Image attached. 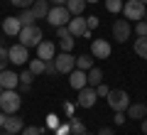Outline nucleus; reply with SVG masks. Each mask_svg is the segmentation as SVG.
Here are the masks:
<instances>
[{"label":"nucleus","mask_w":147,"mask_h":135,"mask_svg":"<svg viewBox=\"0 0 147 135\" xmlns=\"http://www.w3.org/2000/svg\"><path fill=\"white\" fill-rule=\"evenodd\" d=\"M20 106H22V98H20V94H17V88H5L3 94H0V111L3 113H17L20 111Z\"/></svg>","instance_id":"nucleus-1"},{"label":"nucleus","mask_w":147,"mask_h":135,"mask_svg":"<svg viewBox=\"0 0 147 135\" xmlns=\"http://www.w3.org/2000/svg\"><path fill=\"white\" fill-rule=\"evenodd\" d=\"M17 39H20V44H25L27 49H30V47L37 49V44L44 39V35H42V30H39L37 25H25L20 30V35H17Z\"/></svg>","instance_id":"nucleus-2"},{"label":"nucleus","mask_w":147,"mask_h":135,"mask_svg":"<svg viewBox=\"0 0 147 135\" xmlns=\"http://www.w3.org/2000/svg\"><path fill=\"white\" fill-rule=\"evenodd\" d=\"M145 12H147V5L140 3V0H125L123 3V15H125V20L140 22V20H145Z\"/></svg>","instance_id":"nucleus-3"},{"label":"nucleus","mask_w":147,"mask_h":135,"mask_svg":"<svg viewBox=\"0 0 147 135\" xmlns=\"http://www.w3.org/2000/svg\"><path fill=\"white\" fill-rule=\"evenodd\" d=\"M69 20H71V12L66 10V5H54V7H49V12H47V22L57 30V27H61V25H69Z\"/></svg>","instance_id":"nucleus-4"},{"label":"nucleus","mask_w":147,"mask_h":135,"mask_svg":"<svg viewBox=\"0 0 147 135\" xmlns=\"http://www.w3.org/2000/svg\"><path fill=\"white\" fill-rule=\"evenodd\" d=\"M108 98V106L113 111H127V106H130V96H127V91H123V88H110V94L105 96Z\"/></svg>","instance_id":"nucleus-5"},{"label":"nucleus","mask_w":147,"mask_h":135,"mask_svg":"<svg viewBox=\"0 0 147 135\" xmlns=\"http://www.w3.org/2000/svg\"><path fill=\"white\" fill-rule=\"evenodd\" d=\"M69 32H71L74 37H84V39H88L91 37V30H88V22H86L84 15H74L71 20H69Z\"/></svg>","instance_id":"nucleus-6"},{"label":"nucleus","mask_w":147,"mask_h":135,"mask_svg":"<svg viewBox=\"0 0 147 135\" xmlns=\"http://www.w3.org/2000/svg\"><path fill=\"white\" fill-rule=\"evenodd\" d=\"M130 35H132V22L130 20H125V17H120V20H115L113 22V39L115 42H127L130 39Z\"/></svg>","instance_id":"nucleus-7"},{"label":"nucleus","mask_w":147,"mask_h":135,"mask_svg":"<svg viewBox=\"0 0 147 135\" xmlns=\"http://www.w3.org/2000/svg\"><path fill=\"white\" fill-rule=\"evenodd\" d=\"M54 66H57V74H71L76 69V59L71 52H59L54 57Z\"/></svg>","instance_id":"nucleus-8"},{"label":"nucleus","mask_w":147,"mask_h":135,"mask_svg":"<svg viewBox=\"0 0 147 135\" xmlns=\"http://www.w3.org/2000/svg\"><path fill=\"white\" fill-rule=\"evenodd\" d=\"M7 57H10V64H15V66L30 62V57H27V47H25V44H20V42L12 44V47L7 49Z\"/></svg>","instance_id":"nucleus-9"},{"label":"nucleus","mask_w":147,"mask_h":135,"mask_svg":"<svg viewBox=\"0 0 147 135\" xmlns=\"http://www.w3.org/2000/svg\"><path fill=\"white\" fill-rule=\"evenodd\" d=\"M96 98H98V94H96L93 86H84L79 91V101H76V106H81V108H93L96 106Z\"/></svg>","instance_id":"nucleus-10"},{"label":"nucleus","mask_w":147,"mask_h":135,"mask_svg":"<svg viewBox=\"0 0 147 135\" xmlns=\"http://www.w3.org/2000/svg\"><path fill=\"white\" fill-rule=\"evenodd\" d=\"M110 42L108 39H93V44H91V54H93V59H108L110 57Z\"/></svg>","instance_id":"nucleus-11"},{"label":"nucleus","mask_w":147,"mask_h":135,"mask_svg":"<svg viewBox=\"0 0 147 135\" xmlns=\"http://www.w3.org/2000/svg\"><path fill=\"white\" fill-rule=\"evenodd\" d=\"M37 57L44 59V62H54V57H57V47H54V42L42 39L39 44H37Z\"/></svg>","instance_id":"nucleus-12"},{"label":"nucleus","mask_w":147,"mask_h":135,"mask_svg":"<svg viewBox=\"0 0 147 135\" xmlns=\"http://www.w3.org/2000/svg\"><path fill=\"white\" fill-rule=\"evenodd\" d=\"M69 86H71L74 91H81L84 86H88V76H86V71L74 69V71L69 74Z\"/></svg>","instance_id":"nucleus-13"},{"label":"nucleus","mask_w":147,"mask_h":135,"mask_svg":"<svg viewBox=\"0 0 147 135\" xmlns=\"http://www.w3.org/2000/svg\"><path fill=\"white\" fill-rule=\"evenodd\" d=\"M0 86L3 88H17L20 86V74L10 71V69H3L0 71Z\"/></svg>","instance_id":"nucleus-14"},{"label":"nucleus","mask_w":147,"mask_h":135,"mask_svg":"<svg viewBox=\"0 0 147 135\" xmlns=\"http://www.w3.org/2000/svg\"><path fill=\"white\" fill-rule=\"evenodd\" d=\"M20 30H22L20 17H5V20H3V32H5L7 37H17Z\"/></svg>","instance_id":"nucleus-15"},{"label":"nucleus","mask_w":147,"mask_h":135,"mask_svg":"<svg viewBox=\"0 0 147 135\" xmlns=\"http://www.w3.org/2000/svg\"><path fill=\"white\" fill-rule=\"evenodd\" d=\"M22 128H25V120H22L17 113H10L3 130H5V133H22Z\"/></svg>","instance_id":"nucleus-16"},{"label":"nucleus","mask_w":147,"mask_h":135,"mask_svg":"<svg viewBox=\"0 0 147 135\" xmlns=\"http://www.w3.org/2000/svg\"><path fill=\"white\" fill-rule=\"evenodd\" d=\"M125 115L132 118V120H142V118H147V106L145 103H130L127 111H125Z\"/></svg>","instance_id":"nucleus-17"},{"label":"nucleus","mask_w":147,"mask_h":135,"mask_svg":"<svg viewBox=\"0 0 147 135\" xmlns=\"http://www.w3.org/2000/svg\"><path fill=\"white\" fill-rule=\"evenodd\" d=\"M32 12H34L37 20H47V12H49V0H34L32 5Z\"/></svg>","instance_id":"nucleus-18"},{"label":"nucleus","mask_w":147,"mask_h":135,"mask_svg":"<svg viewBox=\"0 0 147 135\" xmlns=\"http://www.w3.org/2000/svg\"><path fill=\"white\" fill-rule=\"evenodd\" d=\"M86 0H66V10L71 12V17L74 15H84V10H86Z\"/></svg>","instance_id":"nucleus-19"},{"label":"nucleus","mask_w":147,"mask_h":135,"mask_svg":"<svg viewBox=\"0 0 147 135\" xmlns=\"http://www.w3.org/2000/svg\"><path fill=\"white\" fill-rule=\"evenodd\" d=\"M86 76H88V86H98V83H103V69H98V66H93V69H88L86 71Z\"/></svg>","instance_id":"nucleus-20"},{"label":"nucleus","mask_w":147,"mask_h":135,"mask_svg":"<svg viewBox=\"0 0 147 135\" xmlns=\"http://www.w3.org/2000/svg\"><path fill=\"white\" fill-rule=\"evenodd\" d=\"M76 69H81V71H88V69H93V54L76 57Z\"/></svg>","instance_id":"nucleus-21"},{"label":"nucleus","mask_w":147,"mask_h":135,"mask_svg":"<svg viewBox=\"0 0 147 135\" xmlns=\"http://www.w3.org/2000/svg\"><path fill=\"white\" fill-rule=\"evenodd\" d=\"M132 49H135V54H137V57L147 59V37H137V39H135V44H132Z\"/></svg>","instance_id":"nucleus-22"},{"label":"nucleus","mask_w":147,"mask_h":135,"mask_svg":"<svg viewBox=\"0 0 147 135\" xmlns=\"http://www.w3.org/2000/svg\"><path fill=\"white\" fill-rule=\"evenodd\" d=\"M44 66H47V62L37 57V59H30V66H27V69H30L34 76H39V74H44Z\"/></svg>","instance_id":"nucleus-23"},{"label":"nucleus","mask_w":147,"mask_h":135,"mask_svg":"<svg viewBox=\"0 0 147 135\" xmlns=\"http://www.w3.org/2000/svg\"><path fill=\"white\" fill-rule=\"evenodd\" d=\"M69 125H71V133H69V135H86V125L81 123L79 118H74V115H71V118H69Z\"/></svg>","instance_id":"nucleus-24"},{"label":"nucleus","mask_w":147,"mask_h":135,"mask_svg":"<svg viewBox=\"0 0 147 135\" xmlns=\"http://www.w3.org/2000/svg\"><path fill=\"white\" fill-rule=\"evenodd\" d=\"M17 17H20L22 27H25V25H34V20H37V17H34V12H32V7H27V10H22V12H20Z\"/></svg>","instance_id":"nucleus-25"},{"label":"nucleus","mask_w":147,"mask_h":135,"mask_svg":"<svg viewBox=\"0 0 147 135\" xmlns=\"http://www.w3.org/2000/svg\"><path fill=\"white\" fill-rule=\"evenodd\" d=\"M103 3H105V10L113 12V15L115 12H123V0H103Z\"/></svg>","instance_id":"nucleus-26"},{"label":"nucleus","mask_w":147,"mask_h":135,"mask_svg":"<svg viewBox=\"0 0 147 135\" xmlns=\"http://www.w3.org/2000/svg\"><path fill=\"white\" fill-rule=\"evenodd\" d=\"M74 39H76L74 35L61 37V39H59V49H61V52H71V49H74Z\"/></svg>","instance_id":"nucleus-27"},{"label":"nucleus","mask_w":147,"mask_h":135,"mask_svg":"<svg viewBox=\"0 0 147 135\" xmlns=\"http://www.w3.org/2000/svg\"><path fill=\"white\" fill-rule=\"evenodd\" d=\"M44 133H47V130H44L42 125H25L20 135H44Z\"/></svg>","instance_id":"nucleus-28"},{"label":"nucleus","mask_w":147,"mask_h":135,"mask_svg":"<svg viewBox=\"0 0 147 135\" xmlns=\"http://www.w3.org/2000/svg\"><path fill=\"white\" fill-rule=\"evenodd\" d=\"M7 64H10V57H7V47H5V42H0V71H3V69H7Z\"/></svg>","instance_id":"nucleus-29"},{"label":"nucleus","mask_w":147,"mask_h":135,"mask_svg":"<svg viewBox=\"0 0 147 135\" xmlns=\"http://www.w3.org/2000/svg\"><path fill=\"white\" fill-rule=\"evenodd\" d=\"M59 125H61L59 115H57V113H49V115H47V128H49V130H57Z\"/></svg>","instance_id":"nucleus-30"},{"label":"nucleus","mask_w":147,"mask_h":135,"mask_svg":"<svg viewBox=\"0 0 147 135\" xmlns=\"http://www.w3.org/2000/svg\"><path fill=\"white\" fill-rule=\"evenodd\" d=\"M32 81H34V74H32L30 69L20 74V83H25V86H32Z\"/></svg>","instance_id":"nucleus-31"},{"label":"nucleus","mask_w":147,"mask_h":135,"mask_svg":"<svg viewBox=\"0 0 147 135\" xmlns=\"http://www.w3.org/2000/svg\"><path fill=\"white\" fill-rule=\"evenodd\" d=\"M135 35H137V37H147V22H145V20L135 22Z\"/></svg>","instance_id":"nucleus-32"},{"label":"nucleus","mask_w":147,"mask_h":135,"mask_svg":"<svg viewBox=\"0 0 147 135\" xmlns=\"http://www.w3.org/2000/svg\"><path fill=\"white\" fill-rule=\"evenodd\" d=\"M15 7H20V10H27V7H32L34 5V0H10Z\"/></svg>","instance_id":"nucleus-33"},{"label":"nucleus","mask_w":147,"mask_h":135,"mask_svg":"<svg viewBox=\"0 0 147 135\" xmlns=\"http://www.w3.org/2000/svg\"><path fill=\"white\" fill-rule=\"evenodd\" d=\"M69 133H71V125H69V120H66V123H61L57 130H54V135H69Z\"/></svg>","instance_id":"nucleus-34"},{"label":"nucleus","mask_w":147,"mask_h":135,"mask_svg":"<svg viewBox=\"0 0 147 135\" xmlns=\"http://www.w3.org/2000/svg\"><path fill=\"white\" fill-rule=\"evenodd\" d=\"M125 120H127L125 111H118V113H115V118H113V123H115V125H123V123H125Z\"/></svg>","instance_id":"nucleus-35"},{"label":"nucleus","mask_w":147,"mask_h":135,"mask_svg":"<svg viewBox=\"0 0 147 135\" xmlns=\"http://www.w3.org/2000/svg\"><path fill=\"white\" fill-rule=\"evenodd\" d=\"M96 94H98V96H108V94H110V88L105 86V83H98V86H96Z\"/></svg>","instance_id":"nucleus-36"},{"label":"nucleus","mask_w":147,"mask_h":135,"mask_svg":"<svg viewBox=\"0 0 147 135\" xmlns=\"http://www.w3.org/2000/svg\"><path fill=\"white\" fill-rule=\"evenodd\" d=\"M69 35H71V32H69V27H66V25L57 27V37H59V39H61V37H69Z\"/></svg>","instance_id":"nucleus-37"},{"label":"nucleus","mask_w":147,"mask_h":135,"mask_svg":"<svg viewBox=\"0 0 147 135\" xmlns=\"http://www.w3.org/2000/svg\"><path fill=\"white\" fill-rule=\"evenodd\" d=\"M44 74H47V76H54V74H57V66H54V62H47V66H44Z\"/></svg>","instance_id":"nucleus-38"},{"label":"nucleus","mask_w":147,"mask_h":135,"mask_svg":"<svg viewBox=\"0 0 147 135\" xmlns=\"http://www.w3.org/2000/svg\"><path fill=\"white\" fill-rule=\"evenodd\" d=\"M86 22H88V30H96V27H98V17H96V15L86 17Z\"/></svg>","instance_id":"nucleus-39"},{"label":"nucleus","mask_w":147,"mask_h":135,"mask_svg":"<svg viewBox=\"0 0 147 135\" xmlns=\"http://www.w3.org/2000/svg\"><path fill=\"white\" fill-rule=\"evenodd\" d=\"M74 108H76L74 103H64V113H66V118H71V115H74Z\"/></svg>","instance_id":"nucleus-40"},{"label":"nucleus","mask_w":147,"mask_h":135,"mask_svg":"<svg viewBox=\"0 0 147 135\" xmlns=\"http://www.w3.org/2000/svg\"><path fill=\"white\" fill-rule=\"evenodd\" d=\"M98 135H115V133H113V128H100Z\"/></svg>","instance_id":"nucleus-41"},{"label":"nucleus","mask_w":147,"mask_h":135,"mask_svg":"<svg viewBox=\"0 0 147 135\" xmlns=\"http://www.w3.org/2000/svg\"><path fill=\"white\" fill-rule=\"evenodd\" d=\"M5 120H7V113H3V111H0V128H5Z\"/></svg>","instance_id":"nucleus-42"},{"label":"nucleus","mask_w":147,"mask_h":135,"mask_svg":"<svg viewBox=\"0 0 147 135\" xmlns=\"http://www.w3.org/2000/svg\"><path fill=\"white\" fill-rule=\"evenodd\" d=\"M17 91H20V94H27V91H30V86H25V83H20V86H17Z\"/></svg>","instance_id":"nucleus-43"},{"label":"nucleus","mask_w":147,"mask_h":135,"mask_svg":"<svg viewBox=\"0 0 147 135\" xmlns=\"http://www.w3.org/2000/svg\"><path fill=\"white\" fill-rule=\"evenodd\" d=\"M142 135H147V118H142Z\"/></svg>","instance_id":"nucleus-44"},{"label":"nucleus","mask_w":147,"mask_h":135,"mask_svg":"<svg viewBox=\"0 0 147 135\" xmlns=\"http://www.w3.org/2000/svg\"><path fill=\"white\" fill-rule=\"evenodd\" d=\"M49 3H54V5H66V0H49Z\"/></svg>","instance_id":"nucleus-45"},{"label":"nucleus","mask_w":147,"mask_h":135,"mask_svg":"<svg viewBox=\"0 0 147 135\" xmlns=\"http://www.w3.org/2000/svg\"><path fill=\"white\" fill-rule=\"evenodd\" d=\"M3 135H20V133H3Z\"/></svg>","instance_id":"nucleus-46"},{"label":"nucleus","mask_w":147,"mask_h":135,"mask_svg":"<svg viewBox=\"0 0 147 135\" xmlns=\"http://www.w3.org/2000/svg\"><path fill=\"white\" fill-rule=\"evenodd\" d=\"M86 3H98V0H86Z\"/></svg>","instance_id":"nucleus-47"},{"label":"nucleus","mask_w":147,"mask_h":135,"mask_svg":"<svg viewBox=\"0 0 147 135\" xmlns=\"http://www.w3.org/2000/svg\"><path fill=\"white\" fill-rule=\"evenodd\" d=\"M3 91H5V88H3V86H0V94H3Z\"/></svg>","instance_id":"nucleus-48"},{"label":"nucleus","mask_w":147,"mask_h":135,"mask_svg":"<svg viewBox=\"0 0 147 135\" xmlns=\"http://www.w3.org/2000/svg\"><path fill=\"white\" fill-rule=\"evenodd\" d=\"M140 3H145V5H147V0H140Z\"/></svg>","instance_id":"nucleus-49"},{"label":"nucleus","mask_w":147,"mask_h":135,"mask_svg":"<svg viewBox=\"0 0 147 135\" xmlns=\"http://www.w3.org/2000/svg\"><path fill=\"white\" fill-rule=\"evenodd\" d=\"M145 22H147V12H145Z\"/></svg>","instance_id":"nucleus-50"},{"label":"nucleus","mask_w":147,"mask_h":135,"mask_svg":"<svg viewBox=\"0 0 147 135\" xmlns=\"http://www.w3.org/2000/svg\"><path fill=\"white\" fill-rule=\"evenodd\" d=\"M44 135H52V133H44Z\"/></svg>","instance_id":"nucleus-51"}]
</instances>
